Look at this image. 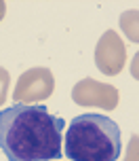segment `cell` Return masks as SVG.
I'll return each instance as SVG.
<instances>
[{"label":"cell","instance_id":"6da1fadb","mask_svg":"<svg viewBox=\"0 0 139 161\" xmlns=\"http://www.w3.org/2000/svg\"><path fill=\"white\" fill-rule=\"evenodd\" d=\"M66 121L44 106L13 104L0 110V148L8 161L61 159Z\"/></svg>","mask_w":139,"mask_h":161},{"label":"cell","instance_id":"7a4b0ae2","mask_svg":"<svg viewBox=\"0 0 139 161\" xmlns=\"http://www.w3.org/2000/svg\"><path fill=\"white\" fill-rule=\"evenodd\" d=\"M122 151L120 127L106 114H78L66 134L70 161H116Z\"/></svg>","mask_w":139,"mask_h":161},{"label":"cell","instance_id":"3957f363","mask_svg":"<svg viewBox=\"0 0 139 161\" xmlns=\"http://www.w3.org/2000/svg\"><path fill=\"white\" fill-rule=\"evenodd\" d=\"M53 91H55V76L49 68H30L19 76L13 97L17 104H36L49 100Z\"/></svg>","mask_w":139,"mask_h":161},{"label":"cell","instance_id":"277c9868","mask_svg":"<svg viewBox=\"0 0 139 161\" xmlns=\"http://www.w3.org/2000/svg\"><path fill=\"white\" fill-rule=\"evenodd\" d=\"M72 100L80 106H97L103 110H114L118 106V89L95 79H82L74 85Z\"/></svg>","mask_w":139,"mask_h":161},{"label":"cell","instance_id":"5b68a950","mask_svg":"<svg viewBox=\"0 0 139 161\" xmlns=\"http://www.w3.org/2000/svg\"><path fill=\"white\" fill-rule=\"evenodd\" d=\"M124 62H127V47L120 40L118 32L107 30L101 38H99L97 47H95V64L106 76H116L122 72Z\"/></svg>","mask_w":139,"mask_h":161},{"label":"cell","instance_id":"8992f818","mask_svg":"<svg viewBox=\"0 0 139 161\" xmlns=\"http://www.w3.org/2000/svg\"><path fill=\"white\" fill-rule=\"evenodd\" d=\"M120 30L131 42H139V11H124L120 15Z\"/></svg>","mask_w":139,"mask_h":161},{"label":"cell","instance_id":"52a82bcc","mask_svg":"<svg viewBox=\"0 0 139 161\" xmlns=\"http://www.w3.org/2000/svg\"><path fill=\"white\" fill-rule=\"evenodd\" d=\"M124 161H139V136H137V134H133L131 140H129Z\"/></svg>","mask_w":139,"mask_h":161},{"label":"cell","instance_id":"ba28073f","mask_svg":"<svg viewBox=\"0 0 139 161\" xmlns=\"http://www.w3.org/2000/svg\"><path fill=\"white\" fill-rule=\"evenodd\" d=\"M8 85H11V76H8V72L0 66V106L4 104V100H7Z\"/></svg>","mask_w":139,"mask_h":161},{"label":"cell","instance_id":"9c48e42d","mask_svg":"<svg viewBox=\"0 0 139 161\" xmlns=\"http://www.w3.org/2000/svg\"><path fill=\"white\" fill-rule=\"evenodd\" d=\"M131 76L135 80H139V51L135 53V57H133V62H131Z\"/></svg>","mask_w":139,"mask_h":161},{"label":"cell","instance_id":"30bf717a","mask_svg":"<svg viewBox=\"0 0 139 161\" xmlns=\"http://www.w3.org/2000/svg\"><path fill=\"white\" fill-rule=\"evenodd\" d=\"M4 13H7V2H4V0H0V21H2Z\"/></svg>","mask_w":139,"mask_h":161}]
</instances>
